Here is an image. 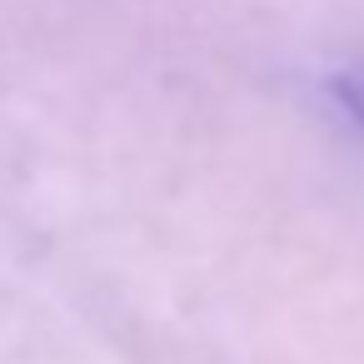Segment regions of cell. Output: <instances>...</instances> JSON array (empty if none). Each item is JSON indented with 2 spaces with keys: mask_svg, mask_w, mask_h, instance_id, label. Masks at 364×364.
I'll use <instances>...</instances> for the list:
<instances>
[{
  "mask_svg": "<svg viewBox=\"0 0 364 364\" xmlns=\"http://www.w3.org/2000/svg\"><path fill=\"white\" fill-rule=\"evenodd\" d=\"M324 90H329L334 110L364 130V65H344V70H334V75L324 80Z\"/></svg>",
  "mask_w": 364,
  "mask_h": 364,
  "instance_id": "6da1fadb",
  "label": "cell"
}]
</instances>
